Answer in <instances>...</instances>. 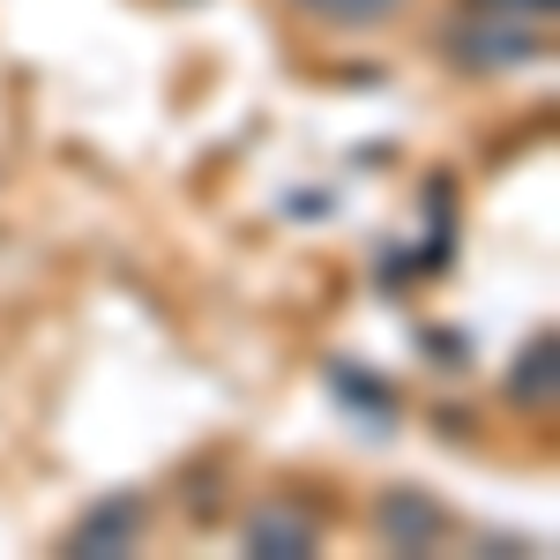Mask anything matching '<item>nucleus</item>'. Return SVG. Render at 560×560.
I'll return each instance as SVG.
<instances>
[{"label": "nucleus", "mask_w": 560, "mask_h": 560, "mask_svg": "<svg viewBox=\"0 0 560 560\" xmlns=\"http://www.w3.org/2000/svg\"><path fill=\"white\" fill-rule=\"evenodd\" d=\"M306 15H322L337 31H382L388 15H404V0H314Z\"/></svg>", "instance_id": "obj_4"}, {"label": "nucleus", "mask_w": 560, "mask_h": 560, "mask_svg": "<svg viewBox=\"0 0 560 560\" xmlns=\"http://www.w3.org/2000/svg\"><path fill=\"white\" fill-rule=\"evenodd\" d=\"M292 8H314V0H292Z\"/></svg>", "instance_id": "obj_6"}, {"label": "nucleus", "mask_w": 560, "mask_h": 560, "mask_svg": "<svg viewBox=\"0 0 560 560\" xmlns=\"http://www.w3.org/2000/svg\"><path fill=\"white\" fill-rule=\"evenodd\" d=\"M374 523H382V538L396 546V553H427L433 538L448 530V516H441V501H433V493H419V486H396V493H382V509H374Z\"/></svg>", "instance_id": "obj_1"}, {"label": "nucleus", "mask_w": 560, "mask_h": 560, "mask_svg": "<svg viewBox=\"0 0 560 560\" xmlns=\"http://www.w3.org/2000/svg\"><path fill=\"white\" fill-rule=\"evenodd\" d=\"M247 553H314V523L292 509H261L247 523Z\"/></svg>", "instance_id": "obj_3"}, {"label": "nucleus", "mask_w": 560, "mask_h": 560, "mask_svg": "<svg viewBox=\"0 0 560 560\" xmlns=\"http://www.w3.org/2000/svg\"><path fill=\"white\" fill-rule=\"evenodd\" d=\"M135 530H142V509H135V501H97V509L68 530V553H128Z\"/></svg>", "instance_id": "obj_2"}, {"label": "nucleus", "mask_w": 560, "mask_h": 560, "mask_svg": "<svg viewBox=\"0 0 560 560\" xmlns=\"http://www.w3.org/2000/svg\"><path fill=\"white\" fill-rule=\"evenodd\" d=\"M516 396L523 404H553V329H538V345L516 359Z\"/></svg>", "instance_id": "obj_5"}]
</instances>
